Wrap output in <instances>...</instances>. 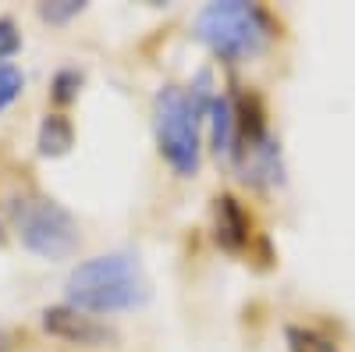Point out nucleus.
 <instances>
[{
  "label": "nucleus",
  "mask_w": 355,
  "mask_h": 352,
  "mask_svg": "<svg viewBox=\"0 0 355 352\" xmlns=\"http://www.w3.org/2000/svg\"><path fill=\"white\" fill-rule=\"evenodd\" d=\"M82 0H53V4H43L40 8V15L50 22V25H64L68 18H75V15H82Z\"/></svg>",
  "instance_id": "12"
},
{
  "label": "nucleus",
  "mask_w": 355,
  "mask_h": 352,
  "mask_svg": "<svg viewBox=\"0 0 355 352\" xmlns=\"http://www.w3.org/2000/svg\"><path fill=\"white\" fill-rule=\"evenodd\" d=\"M214 239L220 249L239 253L249 246V214L234 196H217L214 199Z\"/></svg>",
  "instance_id": "6"
},
{
  "label": "nucleus",
  "mask_w": 355,
  "mask_h": 352,
  "mask_svg": "<svg viewBox=\"0 0 355 352\" xmlns=\"http://www.w3.org/2000/svg\"><path fill=\"white\" fill-rule=\"evenodd\" d=\"M206 121H210V142L217 157H234L239 150V110H234V100L231 97H214L210 107H206Z\"/></svg>",
  "instance_id": "7"
},
{
  "label": "nucleus",
  "mask_w": 355,
  "mask_h": 352,
  "mask_svg": "<svg viewBox=\"0 0 355 352\" xmlns=\"http://www.w3.org/2000/svg\"><path fill=\"white\" fill-rule=\"evenodd\" d=\"M21 50V33L11 18H0V61H8Z\"/></svg>",
  "instance_id": "13"
},
{
  "label": "nucleus",
  "mask_w": 355,
  "mask_h": 352,
  "mask_svg": "<svg viewBox=\"0 0 355 352\" xmlns=\"http://www.w3.org/2000/svg\"><path fill=\"white\" fill-rule=\"evenodd\" d=\"M40 153L43 157H64L75 146V128L64 114H46L40 125Z\"/></svg>",
  "instance_id": "8"
},
{
  "label": "nucleus",
  "mask_w": 355,
  "mask_h": 352,
  "mask_svg": "<svg viewBox=\"0 0 355 352\" xmlns=\"http://www.w3.org/2000/svg\"><path fill=\"white\" fill-rule=\"evenodd\" d=\"M150 299V281L132 253H103L68 274V306L82 313H125Z\"/></svg>",
  "instance_id": "1"
},
{
  "label": "nucleus",
  "mask_w": 355,
  "mask_h": 352,
  "mask_svg": "<svg viewBox=\"0 0 355 352\" xmlns=\"http://www.w3.org/2000/svg\"><path fill=\"white\" fill-rule=\"evenodd\" d=\"M43 328H46V335L75 342V345H103L110 338V331L100 324L96 317H89V313H82L75 306L43 310Z\"/></svg>",
  "instance_id": "5"
},
{
  "label": "nucleus",
  "mask_w": 355,
  "mask_h": 352,
  "mask_svg": "<svg viewBox=\"0 0 355 352\" xmlns=\"http://www.w3.org/2000/svg\"><path fill=\"white\" fill-rule=\"evenodd\" d=\"M8 349H11V338H8L4 331H0V352H8Z\"/></svg>",
  "instance_id": "14"
},
{
  "label": "nucleus",
  "mask_w": 355,
  "mask_h": 352,
  "mask_svg": "<svg viewBox=\"0 0 355 352\" xmlns=\"http://www.w3.org/2000/svg\"><path fill=\"white\" fill-rule=\"evenodd\" d=\"M78 85H82V72H75V68L57 72L53 75V100L57 103H71L78 97Z\"/></svg>",
  "instance_id": "11"
},
{
  "label": "nucleus",
  "mask_w": 355,
  "mask_h": 352,
  "mask_svg": "<svg viewBox=\"0 0 355 352\" xmlns=\"http://www.w3.org/2000/svg\"><path fill=\"white\" fill-rule=\"evenodd\" d=\"M206 82H210V75H199L192 93L182 90V85H164L153 100V132H157L160 157L182 178H192L199 171V121L214 100Z\"/></svg>",
  "instance_id": "2"
},
{
  "label": "nucleus",
  "mask_w": 355,
  "mask_h": 352,
  "mask_svg": "<svg viewBox=\"0 0 355 352\" xmlns=\"http://www.w3.org/2000/svg\"><path fill=\"white\" fill-rule=\"evenodd\" d=\"M25 90V75L15 65H0V114H4Z\"/></svg>",
  "instance_id": "10"
},
{
  "label": "nucleus",
  "mask_w": 355,
  "mask_h": 352,
  "mask_svg": "<svg viewBox=\"0 0 355 352\" xmlns=\"http://www.w3.org/2000/svg\"><path fill=\"white\" fill-rule=\"evenodd\" d=\"M288 338V352H341L334 338L327 335H320L316 328H299V324H291L284 331Z\"/></svg>",
  "instance_id": "9"
},
{
  "label": "nucleus",
  "mask_w": 355,
  "mask_h": 352,
  "mask_svg": "<svg viewBox=\"0 0 355 352\" xmlns=\"http://www.w3.org/2000/svg\"><path fill=\"white\" fill-rule=\"evenodd\" d=\"M11 217L21 246L43 260H64L78 249V221L50 196L40 192L18 196Z\"/></svg>",
  "instance_id": "4"
},
{
  "label": "nucleus",
  "mask_w": 355,
  "mask_h": 352,
  "mask_svg": "<svg viewBox=\"0 0 355 352\" xmlns=\"http://www.w3.org/2000/svg\"><path fill=\"white\" fill-rule=\"evenodd\" d=\"M274 33V18L259 4H245V0H217L196 15V40L220 61L259 57L270 47Z\"/></svg>",
  "instance_id": "3"
}]
</instances>
